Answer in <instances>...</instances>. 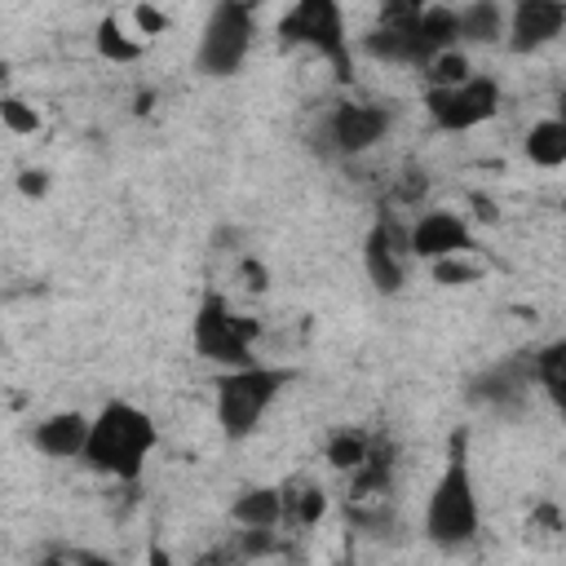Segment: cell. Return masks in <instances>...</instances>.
I'll use <instances>...</instances> for the list:
<instances>
[{
    "mask_svg": "<svg viewBox=\"0 0 566 566\" xmlns=\"http://www.w3.org/2000/svg\"><path fill=\"white\" fill-rule=\"evenodd\" d=\"M482 531V504L473 486V464H469V433L455 429L447 438V460L442 473L424 500V539L442 553H455L473 544Z\"/></svg>",
    "mask_w": 566,
    "mask_h": 566,
    "instance_id": "1",
    "label": "cell"
},
{
    "mask_svg": "<svg viewBox=\"0 0 566 566\" xmlns=\"http://www.w3.org/2000/svg\"><path fill=\"white\" fill-rule=\"evenodd\" d=\"M159 447V429L155 420L124 402V398H111L102 402V411L93 416V429H88V447H84V464L102 478H115V482H137L142 478V464L150 460V451Z\"/></svg>",
    "mask_w": 566,
    "mask_h": 566,
    "instance_id": "2",
    "label": "cell"
},
{
    "mask_svg": "<svg viewBox=\"0 0 566 566\" xmlns=\"http://www.w3.org/2000/svg\"><path fill=\"white\" fill-rule=\"evenodd\" d=\"M287 380H292L287 367H265V363H252V367H239V371H217L212 407H217V424H221L226 442L252 438L261 429L265 411L279 402Z\"/></svg>",
    "mask_w": 566,
    "mask_h": 566,
    "instance_id": "3",
    "label": "cell"
},
{
    "mask_svg": "<svg viewBox=\"0 0 566 566\" xmlns=\"http://www.w3.org/2000/svg\"><path fill=\"white\" fill-rule=\"evenodd\" d=\"M261 336V323L230 310V301L221 292H203L199 310H195V323H190V340H195V354L203 363H212L217 371H239V367H252L256 345Z\"/></svg>",
    "mask_w": 566,
    "mask_h": 566,
    "instance_id": "4",
    "label": "cell"
},
{
    "mask_svg": "<svg viewBox=\"0 0 566 566\" xmlns=\"http://www.w3.org/2000/svg\"><path fill=\"white\" fill-rule=\"evenodd\" d=\"M283 44H305L323 62L336 66V80L349 84V35H345V9L336 0H301L279 18Z\"/></svg>",
    "mask_w": 566,
    "mask_h": 566,
    "instance_id": "5",
    "label": "cell"
},
{
    "mask_svg": "<svg viewBox=\"0 0 566 566\" xmlns=\"http://www.w3.org/2000/svg\"><path fill=\"white\" fill-rule=\"evenodd\" d=\"M252 35H256V13L248 4H239V0H221L208 13L203 31H199L195 66L203 75H212V80L234 75L248 62V53H252Z\"/></svg>",
    "mask_w": 566,
    "mask_h": 566,
    "instance_id": "6",
    "label": "cell"
},
{
    "mask_svg": "<svg viewBox=\"0 0 566 566\" xmlns=\"http://www.w3.org/2000/svg\"><path fill=\"white\" fill-rule=\"evenodd\" d=\"M500 102H504L500 80L478 71L460 88H433V93H424V115L442 133H469V128H482L486 119H495Z\"/></svg>",
    "mask_w": 566,
    "mask_h": 566,
    "instance_id": "7",
    "label": "cell"
},
{
    "mask_svg": "<svg viewBox=\"0 0 566 566\" xmlns=\"http://www.w3.org/2000/svg\"><path fill=\"white\" fill-rule=\"evenodd\" d=\"M394 128V111L385 102H367V97H340L327 119H323V142L332 155L358 159L367 150H376L385 142V133Z\"/></svg>",
    "mask_w": 566,
    "mask_h": 566,
    "instance_id": "8",
    "label": "cell"
},
{
    "mask_svg": "<svg viewBox=\"0 0 566 566\" xmlns=\"http://www.w3.org/2000/svg\"><path fill=\"white\" fill-rule=\"evenodd\" d=\"M411 226L398 217H376L371 230L363 234V270L367 283L380 296H398L407 287V265H411Z\"/></svg>",
    "mask_w": 566,
    "mask_h": 566,
    "instance_id": "9",
    "label": "cell"
},
{
    "mask_svg": "<svg viewBox=\"0 0 566 566\" xmlns=\"http://www.w3.org/2000/svg\"><path fill=\"white\" fill-rule=\"evenodd\" d=\"M407 226H411V256L416 261H429V265L478 248L473 221L464 212H455V208H429V212H420Z\"/></svg>",
    "mask_w": 566,
    "mask_h": 566,
    "instance_id": "10",
    "label": "cell"
},
{
    "mask_svg": "<svg viewBox=\"0 0 566 566\" xmlns=\"http://www.w3.org/2000/svg\"><path fill=\"white\" fill-rule=\"evenodd\" d=\"M566 31V4L562 0H522L509 9V53H539Z\"/></svg>",
    "mask_w": 566,
    "mask_h": 566,
    "instance_id": "11",
    "label": "cell"
},
{
    "mask_svg": "<svg viewBox=\"0 0 566 566\" xmlns=\"http://www.w3.org/2000/svg\"><path fill=\"white\" fill-rule=\"evenodd\" d=\"M531 385H535L531 358H509V363H495L482 376H473L469 380V398L491 407V411H500V416H509V411H517L526 402Z\"/></svg>",
    "mask_w": 566,
    "mask_h": 566,
    "instance_id": "12",
    "label": "cell"
},
{
    "mask_svg": "<svg viewBox=\"0 0 566 566\" xmlns=\"http://www.w3.org/2000/svg\"><path fill=\"white\" fill-rule=\"evenodd\" d=\"M88 429H93V416L84 411H49L44 420L31 424V447L49 460H84Z\"/></svg>",
    "mask_w": 566,
    "mask_h": 566,
    "instance_id": "13",
    "label": "cell"
},
{
    "mask_svg": "<svg viewBox=\"0 0 566 566\" xmlns=\"http://www.w3.org/2000/svg\"><path fill=\"white\" fill-rule=\"evenodd\" d=\"M230 522L239 531H279L287 522L283 486H243L230 504Z\"/></svg>",
    "mask_w": 566,
    "mask_h": 566,
    "instance_id": "14",
    "label": "cell"
},
{
    "mask_svg": "<svg viewBox=\"0 0 566 566\" xmlns=\"http://www.w3.org/2000/svg\"><path fill=\"white\" fill-rule=\"evenodd\" d=\"M455 27H460V49L504 44L509 40V9L495 0H473V4L455 9Z\"/></svg>",
    "mask_w": 566,
    "mask_h": 566,
    "instance_id": "15",
    "label": "cell"
},
{
    "mask_svg": "<svg viewBox=\"0 0 566 566\" xmlns=\"http://www.w3.org/2000/svg\"><path fill=\"white\" fill-rule=\"evenodd\" d=\"M531 371H535V389L553 402L557 416H566V336L539 345L531 354Z\"/></svg>",
    "mask_w": 566,
    "mask_h": 566,
    "instance_id": "16",
    "label": "cell"
},
{
    "mask_svg": "<svg viewBox=\"0 0 566 566\" xmlns=\"http://www.w3.org/2000/svg\"><path fill=\"white\" fill-rule=\"evenodd\" d=\"M522 155L535 168H566V124L557 115L535 119L522 137Z\"/></svg>",
    "mask_w": 566,
    "mask_h": 566,
    "instance_id": "17",
    "label": "cell"
},
{
    "mask_svg": "<svg viewBox=\"0 0 566 566\" xmlns=\"http://www.w3.org/2000/svg\"><path fill=\"white\" fill-rule=\"evenodd\" d=\"M371 433H363V429H354V424H345V429H332L327 433V447H323V455H327V464L336 469V473H358L363 464H367V455H371Z\"/></svg>",
    "mask_w": 566,
    "mask_h": 566,
    "instance_id": "18",
    "label": "cell"
},
{
    "mask_svg": "<svg viewBox=\"0 0 566 566\" xmlns=\"http://www.w3.org/2000/svg\"><path fill=\"white\" fill-rule=\"evenodd\" d=\"M93 49H97L106 62L128 66V62H137V57L146 53V40H142V35H128L124 22H119L115 13H106V18L93 27Z\"/></svg>",
    "mask_w": 566,
    "mask_h": 566,
    "instance_id": "19",
    "label": "cell"
},
{
    "mask_svg": "<svg viewBox=\"0 0 566 566\" xmlns=\"http://www.w3.org/2000/svg\"><path fill=\"white\" fill-rule=\"evenodd\" d=\"M424 93H433V88H460L464 80H473L478 71H473V57H469V49H447V53H438L424 71Z\"/></svg>",
    "mask_w": 566,
    "mask_h": 566,
    "instance_id": "20",
    "label": "cell"
},
{
    "mask_svg": "<svg viewBox=\"0 0 566 566\" xmlns=\"http://www.w3.org/2000/svg\"><path fill=\"white\" fill-rule=\"evenodd\" d=\"M433 283L438 287H473L482 279V261L473 252H460V256H447V261H433L429 265Z\"/></svg>",
    "mask_w": 566,
    "mask_h": 566,
    "instance_id": "21",
    "label": "cell"
},
{
    "mask_svg": "<svg viewBox=\"0 0 566 566\" xmlns=\"http://www.w3.org/2000/svg\"><path fill=\"white\" fill-rule=\"evenodd\" d=\"M283 500H287V517H292L296 526H314V522L327 513L323 486H283Z\"/></svg>",
    "mask_w": 566,
    "mask_h": 566,
    "instance_id": "22",
    "label": "cell"
},
{
    "mask_svg": "<svg viewBox=\"0 0 566 566\" xmlns=\"http://www.w3.org/2000/svg\"><path fill=\"white\" fill-rule=\"evenodd\" d=\"M0 124L9 128V133H18V137H31V133H40V111L27 102V97H18V93H4L0 97Z\"/></svg>",
    "mask_w": 566,
    "mask_h": 566,
    "instance_id": "23",
    "label": "cell"
},
{
    "mask_svg": "<svg viewBox=\"0 0 566 566\" xmlns=\"http://www.w3.org/2000/svg\"><path fill=\"white\" fill-rule=\"evenodd\" d=\"M133 27H137L142 40H146V35H159V31L168 27V13L155 9V4H137V9H133Z\"/></svg>",
    "mask_w": 566,
    "mask_h": 566,
    "instance_id": "24",
    "label": "cell"
},
{
    "mask_svg": "<svg viewBox=\"0 0 566 566\" xmlns=\"http://www.w3.org/2000/svg\"><path fill=\"white\" fill-rule=\"evenodd\" d=\"M18 190H22L27 199H44V195H49V172H44V168H22V172H18Z\"/></svg>",
    "mask_w": 566,
    "mask_h": 566,
    "instance_id": "25",
    "label": "cell"
},
{
    "mask_svg": "<svg viewBox=\"0 0 566 566\" xmlns=\"http://www.w3.org/2000/svg\"><path fill=\"white\" fill-rule=\"evenodd\" d=\"M239 274H243V287H252V292H265L270 287V274H265V265L256 256H243L239 261Z\"/></svg>",
    "mask_w": 566,
    "mask_h": 566,
    "instance_id": "26",
    "label": "cell"
},
{
    "mask_svg": "<svg viewBox=\"0 0 566 566\" xmlns=\"http://www.w3.org/2000/svg\"><path fill=\"white\" fill-rule=\"evenodd\" d=\"M146 566H177V557H172L164 544H150V548H146Z\"/></svg>",
    "mask_w": 566,
    "mask_h": 566,
    "instance_id": "27",
    "label": "cell"
},
{
    "mask_svg": "<svg viewBox=\"0 0 566 566\" xmlns=\"http://www.w3.org/2000/svg\"><path fill=\"white\" fill-rule=\"evenodd\" d=\"M40 566H75V562H71V557H57V553H53V557H44Z\"/></svg>",
    "mask_w": 566,
    "mask_h": 566,
    "instance_id": "28",
    "label": "cell"
},
{
    "mask_svg": "<svg viewBox=\"0 0 566 566\" xmlns=\"http://www.w3.org/2000/svg\"><path fill=\"white\" fill-rule=\"evenodd\" d=\"M553 115H557V119H562V124H566V88H562V93H557V111H553Z\"/></svg>",
    "mask_w": 566,
    "mask_h": 566,
    "instance_id": "29",
    "label": "cell"
},
{
    "mask_svg": "<svg viewBox=\"0 0 566 566\" xmlns=\"http://www.w3.org/2000/svg\"><path fill=\"white\" fill-rule=\"evenodd\" d=\"M84 566H119V562H111V557H84Z\"/></svg>",
    "mask_w": 566,
    "mask_h": 566,
    "instance_id": "30",
    "label": "cell"
}]
</instances>
